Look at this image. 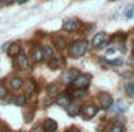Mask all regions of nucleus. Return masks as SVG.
Instances as JSON below:
<instances>
[{
    "instance_id": "f257e3e1",
    "label": "nucleus",
    "mask_w": 134,
    "mask_h": 132,
    "mask_svg": "<svg viewBox=\"0 0 134 132\" xmlns=\"http://www.w3.org/2000/svg\"><path fill=\"white\" fill-rule=\"evenodd\" d=\"M87 40H78V42H75L72 47H70V55L73 56V58H81L86 51H87Z\"/></svg>"
},
{
    "instance_id": "f03ea898",
    "label": "nucleus",
    "mask_w": 134,
    "mask_h": 132,
    "mask_svg": "<svg viewBox=\"0 0 134 132\" xmlns=\"http://www.w3.org/2000/svg\"><path fill=\"white\" fill-rule=\"evenodd\" d=\"M89 82H91V76L89 75H78L73 79V87L75 89H84L86 90V87L89 86Z\"/></svg>"
},
{
    "instance_id": "7ed1b4c3",
    "label": "nucleus",
    "mask_w": 134,
    "mask_h": 132,
    "mask_svg": "<svg viewBox=\"0 0 134 132\" xmlns=\"http://www.w3.org/2000/svg\"><path fill=\"white\" fill-rule=\"evenodd\" d=\"M98 104H100L101 109H109V107H112V97H111L109 93H106V92L100 93V97H98Z\"/></svg>"
},
{
    "instance_id": "20e7f679",
    "label": "nucleus",
    "mask_w": 134,
    "mask_h": 132,
    "mask_svg": "<svg viewBox=\"0 0 134 132\" xmlns=\"http://www.w3.org/2000/svg\"><path fill=\"white\" fill-rule=\"evenodd\" d=\"M16 65L19 67V68H22V70H28V68H30V62H28V58H27L25 53L20 51V53L16 56Z\"/></svg>"
},
{
    "instance_id": "39448f33",
    "label": "nucleus",
    "mask_w": 134,
    "mask_h": 132,
    "mask_svg": "<svg viewBox=\"0 0 134 132\" xmlns=\"http://www.w3.org/2000/svg\"><path fill=\"white\" fill-rule=\"evenodd\" d=\"M63 30H66V31H78L80 30V22L76 20V19H67L64 20V23H63Z\"/></svg>"
},
{
    "instance_id": "423d86ee",
    "label": "nucleus",
    "mask_w": 134,
    "mask_h": 132,
    "mask_svg": "<svg viewBox=\"0 0 134 132\" xmlns=\"http://www.w3.org/2000/svg\"><path fill=\"white\" fill-rule=\"evenodd\" d=\"M97 112H98V107L94 106V104H89V106H84V107H83V117H84L86 120L94 118V117L97 115Z\"/></svg>"
},
{
    "instance_id": "0eeeda50",
    "label": "nucleus",
    "mask_w": 134,
    "mask_h": 132,
    "mask_svg": "<svg viewBox=\"0 0 134 132\" xmlns=\"http://www.w3.org/2000/svg\"><path fill=\"white\" fill-rule=\"evenodd\" d=\"M78 75H80L78 70H69V71H66V73H63L61 81H63L64 84H70V82H73V79H75Z\"/></svg>"
},
{
    "instance_id": "6e6552de",
    "label": "nucleus",
    "mask_w": 134,
    "mask_h": 132,
    "mask_svg": "<svg viewBox=\"0 0 134 132\" xmlns=\"http://www.w3.org/2000/svg\"><path fill=\"white\" fill-rule=\"evenodd\" d=\"M42 129H44V132H56L58 124H56V121H55V120L47 118V120L44 121V124H42Z\"/></svg>"
},
{
    "instance_id": "1a4fd4ad",
    "label": "nucleus",
    "mask_w": 134,
    "mask_h": 132,
    "mask_svg": "<svg viewBox=\"0 0 134 132\" xmlns=\"http://www.w3.org/2000/svg\"><path fill=\"white\" fill-rule=\"evenodd\" d=\"M8 82H9V87H11L13 90H19V89L24 86V79L19 78V76H11Z\"/></svg>"
},
{
    "instance_id": "9d476101",
    "label": "nucleus",
    "mask_w": 134,
    "mask_h": 132,
    "mask_svg": "<svg viewBox=\"0 0 134 132\" xmlns=\"http://www.w3.org/2000/svg\"><path fill=\"white\" fill-rule=\"evenodd\" d=\"M19 53H20V44H19V42L9 44V47H8V56H9V58H16Z\"/></svg>"
},
{
    "instance_id": "9b49d317",
    "label": "nucleus",
    "mask_w": 134,
    "mask_h": 132,
    "mask_svg": "<svg viewBox=\"0 0 134 132\" xmlns=\"http://www.w3.org/2000/svg\"><path fill=\"white\" fill-rule=\"evenodd\" d=\"M31 58H33L34 62H42V59H44L42 48H39V47H34L33 50H31Z\"/></svg>"
},
{
    "instance_id": "f8f14e48",
    "label": "nucleus",
    "mask_w": 134,
    "mask_h": 132,
    "mask_svg": "<svg viewBox=\"0 0 134 132\" xmlns=\"http://www.w3.org/2000/svg\"><path fill=\"white\" fill-rule=\"evenodd\" d=\"M53 44L56 45V48H59V50H64L67 45V40L64 37H61V36H55L53 37Z\"/></svg>"
},
{
    "instance_id": "ddd939ff",
    "label": "nucleus",
    "mask_w": 134,
    "mask_h": 132,
    "mask_svg": "<svg viewBox=\"0 0 134 132\" xmlns=\"http://www.w3.org/2000/svg\"><path fill=\"white\" fill-rule=\"evenodd\" d=\"M56 103H58V106H61V107H67V106L70 104V97L66 95V93H63V95H59V97H58Z\"/></svg>"
},
{
    "instance_id": "4468645a",
    "label": "nucleus",
    "mask_w": 134,
    "mask_h": 132,
    "mask_svg": "<svg viewBox=\"0 0 134 132\" xmlns=\"http://www.w3.org/2000/svg\"><path fill=\"white\" fill-rule=\"evenodd\" d=\"M109 109H111V113H119V112H125L126 110V106H125V103L117 101L115 106L114 107H109Z\"/></svg>"
},
{
    "instance_id": "2eb2a0df",
    "label": "nucleus",
    "mask_w": 134,
    "mask_h": 132,
    "mask_svg": "<svg viewBox=\"0 0 134 132\" xmlns=\"http://www.w3.org/2000/svg\"><path fill=\"white\" fill-rule=\"evenodd\" d=\"M103 40H106V34L104 33H97L94 36V39H92V45L94 47H98Z\"/></svg>"
},
{
    "instance_id": "dca6fc26",
    "label": "nucleus",
    "mask_w": 134,
    "mask_h": 132,
    "mask_svg": "<svg viewBox=\"0 0 134 132\" xmlns=\"http://www.w3.org/2000/svg\"><path fill=\"white\" fill-rule=\"evenodd\" d=\"M66 109H67V113H69L70 117H75V115H78V112H80V106H78V104H69Z\"/></svg>"
},
{
    "instance_id": "f3484780",
    "label": "nucleus",
    "mask_w": 134,
    "mask_h": 132,
    "mask_svg": "<svg viewBox=\"0 0 134 132\" xmlns=\"http://www.w3.org/2000/svg\"><path fill=\"white\" fill-rule=\"evenodd\" d=\"M24 86H25V95H31L36 90V82L34 81H27Z\"/></svg>"
},
{
    "instance_id": "a211bd4d",
    "label": "nucleus",
    "mask_w": 134,
    "mask_h": 132,
    "mask_svg": "<svg viewBox=\"0 0 134 132\" xmlns=\"http://www.w3.org/2000/svg\"><path fill=\"white\" fill-rule=\"evenodd\" d=\"M47 90H48V95L56 97V95H59V84H50Z\"/></svg>"
},
{
    "instance_id": "6ab92c4d",
    "label": "nucleus",
    "mask_w": 134,
    "mask_h": 132,
    "mask_svg": "<svg viewBox=\"0 0 134 132\" xmlns=\"http://www.w3.org/2000/svg\"><path fill=\"white\" fill-rule=\"evenodd\" d=\"M42 53H44V58H48V59H52V58H53V48H52L50 45H44Z\"/></svg>"
},
{
    "instance_id": "aec40b11",
    "label": "nucleus",
    "mask_w": 134,
    "mask_h": 132,
    "mask_svg": "<svg viewBox=\"0 0 134 132\" xmlns=\"http://www.w3.org/2000/svg\"><path fill=\"white\" fill-rule=\"evenodd\" d=\"M125 90H126V95L134 98V84L133 82H126L125 84Z\"/></svg>"
},
{
    "instance_id": "412c9836",
    "label": "nucleus",
    "mask_w": 134,
    "mask_h": 132,
    "mask_svg": "<svg viewBox=\"0 0 134 132\" xmlns=\"http://www.w3.org/2000/svg\"><path fill=\"white\" fill-rule=\"evenodd\" d=\"M27 103V97L25 95H17L16 98H14V104L16 106H24Z\"/></svg>"
},
{
    "instance_id": "4be33fe9",
    "label": "nucleus",
    "mask_w": 134,
    "mask_h": 132,
    "mask_svg": "<svg viewBox=\"0 0 134 132\" xmlns=\"http://www.w3.org/2000/svg\"><path fill=\"white\" fill-rule=\"evenodd\" d=\"M61 64H63V59H59V58L53 59V58H52V61L48 62V67H50V68H58Z\"/></svg>"
},
{
    "instance_id": "5701e85b",
    "label": "nucleus",
    "mask_w": 134,
    "mask_h": 132,
    "mask_svg": "<svg viewBox=\"0 0 134 132\" xmlns=\"http://www.w3.org/2000/svg\"><path fill=\"white\" fill-rule=\"evenodd\" d=\"M133 13H134V5H128V6L123 9V14H125L128 19H131V17H133Z\"/></svg>"
},
{
    "instance_id": "b1692460",
    "label": "nucleus",
    "mask_w": 134,
    "mask_h": 132,
    "mask_svg": "<svg viewBox=\"0 0 134 132\" xmlns=\"http://www.w3.org/2000/svg\"><path fill=\"white\" fill-rule=\"evenodd\" d=\"M6 95H8V89H6V86L3 82H0V99L6 98Z\"/></svg>"
},
{
    "instance_id": "393cba45",
    "label": "nucleus",
    "mask_w": 134,
    "mask_h": 132,
    "mask_svg": "<svg viewBox=\"0 0 134 132\" xmlns=\"http://www.w3.org/2000/svg\"><path fill=\"white\" fill-rule=\"evenodd\" d=\"M109 132H123V128L119 126V124H115V126H112V128L109 129Z\"/></svg>"
},
{
    "instance_id": "a878e982",
    "label": "nucleus",
    "mask_w": 134,
    "mask_h": 132,
    "mask_svg": "<svg viewBox=\"0 0 134 132\" xmlns=\"http://www.w3.org/2000/svg\"><path fill=\"white\" fill-rule=\"evenodd\" d=\"M108 45H109V42H108V40H103V42H101V44L98 45V47H97V48H100V50H103V48H106Z\"/></svg>"
},
{
    "instance_id": "bb28decb",
    "label": "nucleus",
    "mask_w": 134,
    "mask_h": 132,
    "mask_svg": "<svg viewBox=\"0 0 134 132\" xmlns=\"http://www.w3.org/2000/svg\"><path fill=\"white\" fill-rule=\"evenodd\" d=\"M115 51H117V48H109V50L106 51V55H108V56H111V55H114Z\"/></svg>"
},
{
    "instance_id": "cd10ccee",
    "label": "nucleus",
    "mask_w": 134,
    "mask_h": 132,
    "mask_svg": "<svg viewBox=\"0 0 134 132\" xmlns=\"http://www.w3.org/2000/svg\"><path fill=\"white\" fill-rule=\"evenodd\" d=\"M13 0H0V3H11Z\"/></svg>"
},
{
    "instance_id": "c85d7f7f",
    "label": "nucleus",
    "mask_w": 134,
    "mask_h": 132,
    "mask_svg": "<svg viewBox=\"0 0 134 132\" xmlns=\"http://www.w3.org/2000/svg\"><path fill=\"white\" fill-rule=\"evenodd\" d=\"M31 132H41V129H39V128H34V129H33Z\"/></svg>"
},
{
    "instance_id": "c756f323",
    "label": "nucleus",
    "mask_w": 134,
    "mask_h": 132,
    "mask_svg": "<svg viewBox=\"0 0 134 132\" xmlns=\"http://www.w3.org/2000/svg\"><path fill=\"white\" fill-rule=\"evenodd\" d=\"M67 132H73V131H67Z\"/></svg>"
}]
</instances>
